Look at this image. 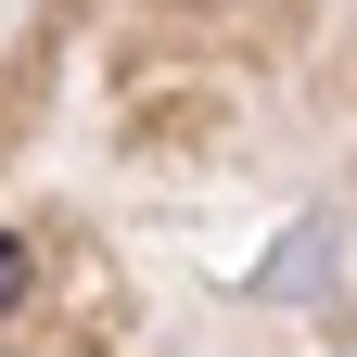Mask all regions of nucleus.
Masks as SVG:
<instances>
[{"instance_id":"obj_1","label":"nucleus","mask_w":357,"mask_h":357,"mask_svg":"<svg viewBox=\"0 0 357 357\" xmlns=\"http://www.w3.org/2000/svg\"><path fill=\"white\" fill-rule=\"evenodd\" d=\"M13 294H26V243L0 230V319H13Z\"/></svg>"}]
</instances>
